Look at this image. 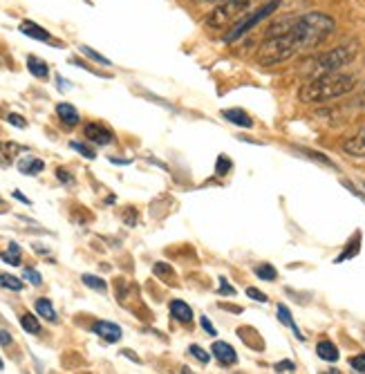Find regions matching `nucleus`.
Segmentation results:
<instances>
[{
    "label": "nucleus",
    "mask_w": 365,
    "mask_h": 374,
    "mask_svg": "<svg viewBox=\"0 0 365 374\" xmlns=\"http://www.w3.org/2000/svg\"><path fill=\"white\" fill-rule=\"evenodd\" d=\"M354 88H357V79L352 74H318V77H311L307 83L300 85L298 99L303 103H327L345 97Z\"/></svg>",
    "instance_id": "obj_1"
},
{
    "label": "nucleus",
    "mask_w": 365,
    "mask_h": 374,
    "mask_svg": "<svg viewBox=\"0 0 365 374\" xmlns=\"http://www.w3.org/2000/svg\"><path fill=\"white\" fill-rule=\"evenodd\" d=\"M336 23L323 12H307L289 20V34L294 36L298 52H309L318 47L334 34Z\"/></svg>",
    "instance_id": "obj_2"
},
{
    "label": "nucleus",
    "mask_w": 365,
    "mask_h": 374,
    "mask_svg": "<svg viewBox=\"0 0 365 374\" xmlns=\"http://www.w3.org/2000/svg\"><path fill=\"white\" fill-rule=\"evenodd\" d=\"M359 47L357 45H341L329 52H323L320 57L314 61H309L307 72L311 77H318V74H332V72H341L343 68H348L350 63L357 59Z\"/></svg>",
    "instance_id": "obj_3"
},
{
    "label": "nucleus",
    "mask_w": 365,
    "mask_h": 374,
    "mask_svg": "<svg viewBox=\"0 0 365 374\" xmlns=\"http://www.w3.org/2000/svg\"><path fill=\"white\" fill-rule=\"evenodd\" d=\"M278 7H281V0H269V3H265L260 9H255L253 14H249L244 20H240V23L235 25L227 36H224V40H227V43H233V40L242 38V36L246 34V31H251L258 23H262L265 18H269Z\"/></svg>",
    "instance_id": "obj_4"
},
{
    "label": "nucleus",
    "mask_w": 365,
    "mask_h": 374,
    "mask_svg": "<svg viewBox=\"0 0 365 374\" xmlns=\"http://www.w3.org/2000/svg\"><path fill=\"white\" fill-rule=\"evenodd\" d=\"M246 5H249V0H227V3H222L220 7H216L209 14L207 25L209 27H216V29L224 27L227 23H231L235 16H240L242 9H246Z\"/></svg>",
    "instance_id": "obj_5"
},
{
    "label": "nucleus",
    "mask_w": 365,
    "mask_h": 374,
    "mask_svg": "<svg viewBox=\"0 0 365 374\" xmlns=\"http://www.w3.org/2000/svg\"><path fill=\"white\" fill-rule=\"evenodd\" d=\"M83 137L96 146H110L114 142V133L101 124H85L83 126Z\"/></svg>",
    "instance_id": "obj_6"
},
{
    "label": "nucleus",
    "mask_w": 365,
    "mask_h": 374,
    "mask_svg": "<svg viewBox=\"0 0 365 374\" xmlns=\"http://www.w3.org/2000/svg\"><path fill=\"white\" fill-rule=\"evenodd\" d=\"M92 332L99 338L108 341V343H117V341H121V336H124L121 327L114 323H108V320H96V323H92Z\"/></svg>",
    "instance_id": "obj_7"
},
{
    "label": "nucleus",
    "mask_w": 365,
    "mask_h": 374,
    "mask_svg": "<svg viewBox=\"0 0 365 374\" xmlns=\"http://www.w3.org/2000/svg\"><path fill=\"white\" fill-rule=\"evenodd\" d=\"M343 153L357 159H365V128H361L357 135H352L343 142Z\"/></svg>",
    "instance_id": "obj_8"
},
{
    "label": "nucleus",
    "mask_w": 365,
    "mask_h": 374,
    "mask_svg": "<svg viewBox=\"0 0 365 374\" xmlns=\"http://www.w3.org/2000/svg\"><path fill=\"white\" fill-rule=\"evenodd\" d=\"M213 352V357H216L222 366H233L235 361H238V354H235V350L229 345V343H224V341H216L211 347Z\"/></svg>",
    "instance_id": "obj_9"
},
{
    "label": "nucleus",
    "mask_w": 365,
    "mask_h": 374,
    "mask_svg": "<svg viewBox=\"0 0 365 374\" xmlns=\"http://www.w3.org/2000/svg\"><path fill=\"white\" fill-rule=\"evenodd\" d=\"M43 168H45V162H43V159H38V157L27 155V157H23V159H18V170H20L23 175L34 177V175L43 173Z\"/></svg>",
    "instance_id": "obj_10"
},
{
    "label": "nucleus",
    "mask_w": 365,
    "mask_h": 374,
    "mask_svg": "<svg viewBox=\"0 0 365 374\" xmlns=\"http://www.w3.org/2000/svg\"><path fill=\"white\" fill-rule=\"evenodd\" d=\"M20 31H23V34L29 36V38H36V40H43V43H52L50 31L43 29L40 25H36L34 20H23V23H20Z\"/></svg>",
    "instance_id": "obj_11"
},
{
    "label": "nucleus",
    "mask_w": 365,
    "mask_h": 374,
    "mask_svg": "<svg viewBox=\"0 0 365 374\" xmlns=\"http://www.w3.org/2000/svg\"><path fill=\"white\" fill-rule=\"evenodd\" d=\"M222 117L227 119L229 124H235L240 128H253V119L244 110L240 108H229V110H222Z\"/></svg>",
    "instance_id": "obj_12"
},
{
    "label": "nucleus",
    "mask_w": 365,
    "mask_h": 374,
    "mask_svg": "<svg viewBox=\"0 0 365 374\" xmlns=\"http://www.w3.org/2000/svg\"><path fill=\"white\" fill-rule=\"evenodd\" d=\"M57 114H59V119L63 121V124H66V126H77L79 124V119H81V117H79V110L77 108H74V105L72 103H59L57 105Z\"/></svg>",
    "instance_id": "obj_13"
},
{
    "label": "nucleus",
    "mask_w": 365,
    "mask_h": 374,
    "mask_svg": "<svg viewBox=\"0 0 365 374\" xmlns=\"http://www.w3.org/2000/svg\"><path fill=\"white\" fill-rule=\"evenodd\" d=\"M170 316H173L177 323H191L193 320V309L184 303V301H173L168 305Z\"/></svg>",
    "instance_id": "obj_14"
},
{
    "label": "nucleus",
    "mask_w": 365,
    "mask_h": 374,
    "mask_svg": "<svg viewBox=\"0 0 365 374\" xmlns=\"http://www.w3.org/2000/svg\"><path fill=\"white\" fill-rule=\"evenodd\" d=\"M25 153V148L20 144H14V142H0V162L3 164H12L14 157Z\"/></svg>",
    "instance_id": "obj_15"
},
{
    "label": "nucleus",
    "mask_w": 365,
    "mask_h": 374,
    "mask_svg": "<svg viewBox=\"0 0 365 374\" xmlns=\"http://www.w3.org/2000/svg\"><path fill=\"white\" fill-rule=\"evenodd\" d=\"M316 354L323 361L334 363V361H338V347L332 343V341H320V343L316 345Z\"/></svg>",
    "instance_id": "obj_16"
},
{
    "label": "nucleus",
    "mask_w": 365,
    "mask_h": 374,
    "mask_svg": "<svg viewBox=\"0 0 365 374\" xmlns=\"http://www.w3.org/2000/svg\"><path fill=\"white\" fill-rule=\"evenodd\" d=\"M27 70L34 74L36 79H47V74H50V68H47V63L38 59V57H27Z\"/></svg>",
    "instance_id": "obj_17"
},
{
    "label": "nucleus",
    "mask_w": 365,
    "mask_h": 374,
    "mask_svg": "<svg viewBox=\"0 0 365 374\" xmlns=\"http://www.w3.org/2000/svg\"><path fill=\"white\" fill-rule=\"evenodd\" d=\"M34 307H36L38 316H43L45 320H50V323H57V320H59L57 309H54V305L47 301V298H38V301L34 303Z\"/></svg>",
    "instance_id": "obj_18"
},
{
    "label": "nucleus",
    "mask_w": 365,
    "mask_h": 374,
    "mask_svg": "<svg viewBox=\"0 0 365 374\" xmlns=\"http://www.w3.org/2000/svg\"><path fill=\"white\" fill-rule=\"evenodd\" d=\"M153 274L164 283H173L175 280V269L168 262H155L153 264Z\"/></svg>",
    "instance_id": "obj_19"
},
{
    "label": "nucleus",
    "mask_w": 365,
    "mask_h": 374,
    "mask_svg": "<svg viewBox=\"0 0 365 374\" xmlns=\"http://www.w3.org/2000/svg\"><path fill=\"white\" fill-rule=\"evenodd\" d=\"M81 280H83L85 287H90V290L99 292V294H105V292H108V285H105V280H103V278H99V276L83 274V276H81Z\"/></svg>",
    "instance_id": "obj_20"
},
{
    "label": "nucleus",
    "mask_w": 365,
    "mask_h": 374,
    "mask_svg": "<svg viewBox=\"0 0 365 374\" xmlns=\"http://www.w3.org/2000/svg\"><path fill=\"white\" fill-rule=\"evenodd\" d=\"M20 327H23L27 334H40L38 318H36L34 314H29V312H25L23 316H20Z\"/></svg>",
    "instance_id": "obj_21"
},
{
    "label": "nucleus",
    "mask_w": 365,
    "mask_h": 374,
    "mask_svg": "<svg viewBox=\"0 0 365 374\" xmlns=\"http://www.w3.org/2000/svg\"><path fill=\"white\" fill-rule=\"evenodd\" d=\"M278 320H281V323H285L287 327H292L294 329V334L303 341V334H300V329H298V325L294 323V318H292V312H289V309L285 307V305H278Z\"/></svg>",
    "instance_id": "obj_22"
},
{
    "label": "nucleus",
    "mask_w": 365,
    "mask_h": 374,
    "mask_svg": "<svg viewBox=\"0 0 365 374\" xmlns=\"http://www.w3.org/2000/svg\"><path fill=\"white\" fill-rule=\"evenodd\" d=\"M0 287H3V290H9V292H20L23 290V280H18V278L12 274H0Z\"/></svg>",
    "instance_id": "obj_23"
},
{
    "label": "nucleus",
    "mask_w": 365,
    "mask_h": 374,
    "mask_svg": "<svg viewBox=\"0 0 365 374\" xmlns=\"http://www.w3.org/2000/svg\"><path fill=\"white\" fill-rule=\"evenodd\" d=\"M255 276L260 278V280L274 283V280H276V276H278V271H276V267H271L269 262H262V264H258V267H255Z\"/></svg>",
    "instance_id": "obj_24"
},
{
    "label": "nucleus",
    "mask_w": 365,
    "mask_h": 374,
    "mask_svg": "<svg viewBox=\"0 0 365 374\" xmlns=\"http://www.w3.org/2000/svg\"><path fill=\"white\" fill-rule=\"evenodd\" d=\"M0 258H3L7 264H12V267H18L20 264V247L16 242L9 244V249L5 253H0Z\"/></svg>",
    "instance_id": "obj_25"
},
{
    "label": "nucleus",
    "mask_w": 365,
    "mask_h": 374,
    "mask_svg": "<svg viewBox=\"0 0 365 374\" xmlns=\"http://www.w3.org/2000/svg\"><path fill=\"white\" fill-rule=\"evenodd\" d=\"M70 148H72V151H77L79 155H83L85 159H94V157H96V153L92 151V148L85 146V144H81V142H70Z\"/></svg>",
    "instance_id": "obj_26"
},
{
    "label": "nucleus",
    "mask_w": 365,
    "mask_h": 374,
    "mask_svg": "<svg viewBox=\"0 0 365 374\" xmlns=\"http://www.w3.org/2000/svg\"><path fill=\"white\" fill-rule=\"evenodd\" d=\"M79 50H81V52H83V54H85V57H88V59H92V61H96V63H101V66H110V61H108V59H105V57H101V54H99V52H94L92 47H88V45H81Z\"/></svg>",
    "instance_id": "obj_27"
},
{
    "label": "nucleus",
    "mask_w": 365,
    "mask_h": 374,
    "mask_svg": "<svg viewBox=\"0 0 365 374\" xmlns=\"http://www.w3.org/2000/svg\"><path fill=\"white\" fill-rule=\"evenodd\" d=\"M23 278H25L27 283H31V285H34V287H38V285L43 283V276H40L36 269H31V267H27V269L23 271Z\"/></svg>",
    "instance_id": "obj_28"
},
{
    "label": "nucleus",
    "mask_w": 365,
    "mask_h": 374,
    "mask_svg": "<svg viewBox=\"0 0 365 374\" xmlns=\"http://www.w3.org/2000/svg\"><path fill=\"white\" fill-rule=\"evenodd\" d=\"M188 352H191V357H195L200 363H209V359H211L209 352H207V350H202L200 345H191Z\"/></svg>",
    "instance_id": "obj_29"
},
{
    "label": "nucleus",
    "mask_w": 365,
    "mask_h": 374,
    "mask_svg": "<svg viewBox=\"0 0 365 374\" xmlns=\"http://www.w3.org/2000/svg\"><path fill=\"white\" fill-rule=\"evenodd\" d=\"M350 366L354 372H365V354H357L350 359Z\"/></svg>",
    "instance_id": "obj_30"
},
{
    "label": "nucleus",
    "mask_w": 365,
    "mask_h": 374,
    "mask_svg": "<svg viewBox=\"0 0 365 374\" xmlns=\"http://www.w3.org/2000/svg\"><path fill=\"white\" fill-rule=\"evenodd\" d=\"M124 222L128 224V227H137V222H139V216L133 211V207H128L124 211Z\"/></svg>",
    "instance_id": "obj_31"
},
{
    "label": "nucleus",
    "mask_w": 365,
    "mask_h": 374,
    "mask_svg": "<svg viewBox=\"0 0 365 374\" xmlns=\"http://www.w3.org/2000/svg\"><path fill=\"white\" fill-rule=\"evenodd\" d=\"M246 296L253 298V301H258V303H267V301H269V298H267V294H262L260 290H255V287H249V290H246Z\"/></svg>",
    "instance_id": "obj_32"
},
{
    "label": "nucleus",
    "mask_w": 365,
    "mask_h": 374,
    "mask_svg": "<svg viewBox=\"0 0 365 374\" xmlns=\"http://www.w3.org/2000/svg\"><path fill=\"white\" fill-rule=\"evenodd\" d=\"M231 168V162H229V159L227 157H224V155H220L218 157V168H216V173L218 175H227V170Z\"/></svg>",
    "instance_id": "obj_33"
},
{
    "label": "nucleus",
    "mask_w": 365,
    "mask_h": 374,
    "mask_svg": "<svg viewBox=\"0 0 365 374\" xmlns=\"http://www.w3.org/2000/svg\"><path fill=\"white\" fill-rule=\"evenodd\" d=\"M57 177H59V181H63V184H74V175L66 168H57Z\"/></svg>",
    "instance_id": "obj_34"
},
{
    "label": "nucleus",
    "mask_w": 365,
    "mask_h": 374,
    "mask_svg": "<svg viewBox=\"0 0 365 374\" xmlns=\"http://www.w3.org/2000/svg\"><path fill=\"white\" fill-rule=\"evenodd\" d=\"M274 370L276 372H294L296 366H294V361H281V363H276Z\"/></svg>",
    "instance_id": "obj_35"
},
{
    "label": "nucleus",
    "mask_w": 365,
    "mask_h": 374,
    "mask_svg": "<svg viewBox=\"0 0 365 374\" xmlns=\"http://www.w3.org/2000/svg\"><path fill=\"white\" fill-rule=\"evenodd\" d=\"M7 121L9 124H12V126H16V128H27V121L23 119V117H20V114H7Z\"/></svg>",
    "instance_id": "obj_36"
},
{
    "label": "nucleus",
    "mask_w": 365,
    "mask_h": 374,
    "mask_svg": "<svg viewBox=\"0 0 365 374\" xmlns=\"http://www.w3.org/2000/svg\"><path fill=\"white\" fill-rule=\"evenodd\" d=\"M218 292H220L222 296H224V294H229V296H235V290H233V287H231V285L227 283V278H220V290H218Z\"/></svg>",
    "instance_id": "obj_37"
},
{
    "label": "nucleus",
    "mask_w": 365,
    "mask_h": 374,
    "mask_svg": "<svg viewBox=\"0 0 365 374\" xmlns=\"http://www.w3.org/2000/svg\"><path fill=\"white\" fill-rule=\"evenodd\" d=\"M200 325L204 327V329H207V332H209V336H218V332H216V327H213V323H211V320L209 318H200Z\"/></svg>",
    "instance_id": "obj_38"
},
{
    "label": "nucleus",
    "mask_w": 365,
    "mask_h": 374,
    "mask_svg": "<svg viewBox=\"0 0 365 374\" xmlns=\"http://www.w3.org/2000/svg\"><path fill=\"white\" fill-rule=\"evenodd\" d=\"M12 343H14V341H12V334H9L7 329H0V345H3V347H9Z\"/></svg>",
    "instance_id": "obj_39"
},
{
    "label": "nucleus",
    "mask_w": 365,
    "mask_h": 374,
    "mask_svg": "<svg viewBox=\"0 0 365 374\" xmlns=\"http://www.w3.org/2000/svg\"><path fill=\"white\" fill-rule=\"evenodd\" d=\"M14 197H16L18 202H23V204H27V207L31 204V202H29V197H25L23 193H20V190H14Z\"/></svg>",
    "instance_id": "obj_40"
},
{
    "label": "nucleus",
    "mask_w": 365,
    "mask_h": 374,
    "mask_svg": "<svg viewBox=\"0 0 365 374\" xmlns=\"http://www.w3.org/2000/svg\"><path fill=\"white\" fill-rule=\"evenodd\" d=\"M72 63H74V66H79V68H85V70H88V66H85V63H83V61H77V59H74ZM90 72H92V74H99V77H105V74H101V72H96V70H90Z\"/></svg>",
    "instance_id": "obj_41"
},
{
    "label": "nucleus",
    "mask_w": 365,
    "mask_h": 374,
    "mask_svg": "<svg viewBox=\"0 0 365 374\" xmlns=\"http://www.w3.org/2000/svg\"><path fill=\"white\" fill-rule=\"evenodd\" d=\"M57 81H59V90H68L70 85H68V81L63 79V77H57Z\"/></svg>",
    "instance_id": "obj_42"
},
{
    "label": "nucleus",
    "mask_w": 365,
    "mask_h": 374,
    "mask_svg": "<svg viewBox=\"0 0 365 374\" xmlns=\"http://www.w3.org/2000/svg\"><path fill=\"white\" fill-rule=\"evenodd\" d=\"M110 162H112V164H121V166H126V164H131V159H117V157H110Z\"/></svg>",
    "instance_id": "obj_43"
},
{
    "label": "nucleus",
    "mask_w": 365,
    "mask_h": 374,
    "mask_svg": "<svg viewBox=\"0 0 365 374\" xmlns=\"http://www.w3.org/2000/svg\"><path fill=\"white\" fill-rule=\"evenodd\" d=\"M124 357H128V359H133L135 363H142V361H139V357H135V354H131V350H124Z\"/></svg>",
    "instance_id": "obj_44"
},
{
    "label": "nucleus",
    "mask_w": 365,
    "mask_h": 374,
    "mask_svg": "<svg viewBox=\"0 0 365 374\" xmlns=\"http://www.w3.org/2000/svg\"><path fill=\"white\" fill-rule=\"evenodd\" d=\"M220 307H222V309H229V312H240V307H233V305H224V303H220Z\"/></svg>",
    "instance_id": "obj_45"
},
{
    "label": "nucleus",
    "mask_w": 365,
    "mask_h": 374,
    "mask_svg": "<svg viewBox=\"0 0 365 374\" xmlns=\"http://www.w3.org/2000/svg\"><path fill=\"white\" fill-rule=\"evenodd\" d=\"M5 207V202H3V197H0V209H3Z\"/></svg>",
    "instance_id": "obj_46"
},
{
    "label": "nucleus",
    "mask_w": 365,
    "mask_h": 374,
    "mask_svg": "<svg viewBox=\"0 0 365 374\" xmlns=\"http://www.w3.org/2000/svg\"><path fill=\"white\" fill-rule=\"evenodd\" d=\"M0 370H3V361H0Z\"/></svg>",
    "instance_id": "obj_47"
},
{
    "label": "nucleus",
    "mask_w": 365,
    "mask_h": 374,
    "mask_svg": "<svg viewBox=\"0 0 365 374\" xmlns=\"http://www.w3.org/2000/svg\"><path fill=\"white\" fill-rule=\"evenodd\" d=\"M363 108H365V97H363Z\"/></svg>",
    "instance_id": "obj_48"
}]
</instances>
